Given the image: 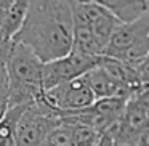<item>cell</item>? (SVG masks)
I'll list each match as a JSON object with an SVG mask.
<instances>
[{
    "label": "cell",
    "instance_id": "obj_4",
    "mask_svg": "<svg viewBox=\"0 0 149 146\" xmlns=\"http://www.w3.org/2000/svg\"><path fill=\"white\" fill-rule=\"evenodd\" d=\"M42 96L50 106L59 112H74L85 109L96 100L84 75L43 90Z\"/></svg>",
    "mask_w": 149,
    "mask_h": 146
},
{
    "label": "cell",
    "instance_id": "obj_6",
    "mask_svg": "<svg viewBox=\"0 0 149 146\" xmlns=\"http://www.w3.org/2000/svg\"><path fill=\"white\" fill-rule=\"evenodd\" d=\"M72 15H74V24L90 27L104 48L116 27L120 24V21L111 11L95 2H72Z\"/></svg>",
    "mask_w": 149,
    "mask_h": 146
},
{
    "label": "cell",
    "instance_id": "obj_11",
    "mask_svg": "<svg viewBox=\"0 0 149 146\" xmlns=\"http://www.w3.org/2000/svg\"><path fill=\"white\" fill-rule=\"evenodd\" d=\"M71 52L80 53L87 56H101L104 52V47L95 37L90 27L74 24V36H72V50Z\"/></svg>",
    "mask_w": 149,
    "mask_h": 146
},
{
    "label": "cell",
    "instance_id": "obj_5",
    "mask_svg": "<svg viewBox=\"0 0 149 146\" xmlns=\"http://www.w3.org/2000/svg\"><path fill=\"white\" fill-rule=\"evenodd\" d=\"M100 56H87L71 52L58 59L43 63V90L77 79L95 68Z\"/></svg>",
    "mask_w": 149,
    "mask_h": 146
},
{
    "label": "cell",
    "instance_id": "obj_7",
    "mask_svg": "<svg viewBox=\"0 0 149 146\" xmlns=\"http://www.w3.org/2000/svg\"><path fill=\"white\" fill-rule=\"evenodd\" d=\"M149 39V11H146L138 20L130 23H120L112 32L103 55L119 58L128 48L139 42Z\"/></svg>",
    "mask_w": 149,
    "mask_h": 146
},
{
    "label": "cell",
    "instance_id": "obj_16",
    "mask_svg": "<svg viewBox=\"0 0 149 146\" xmlns=\"http://www.w3.org/2000/svg\"><path fill=\"white\" fill-rule=\"evenodd\" d=\"M40 146H53V145H50V143H48V141H47V140H45V141H43V143H42V145H40Z\"/></svg>",
    "mask_w": 149,
    "mask_h": 146
},
{
    "label": "cell",
    "instance_id": "obj_9",
    "mask_svg": "<svg viewBox=\"0 0 149 146\" xmlns=\"http://www.w3.org/2000/svg\"><path fill=\"white\" fill-rule=\"evenodd\" d=\"M120 127L127 132L141 133L149 130V103L138 95H133L127 100L123 109Z\"/></svg>",
    "mask_w": 149,
    "mask_h": 146
},
{
    "label": "cell",
    "instance_id": "obj_1",
    "mask_svg": "<svg viewBox=\"0 0 149 146\" xmlns=\"http://www.w3.org/2000/svg\"><path fill=\"white\" fill-rule=\"evenodd\" d=\"M74 15L71 0H31L23 26L13 37L27 45L42 63L72 50Z\"/></svg>",
    "mask_w": 149,
    "mask_h": 146
},
{
    "label": "cell",
    "instance_id": "obj_14",
    "mask_svg": "<svg viewBox=\"0 0 149 146\" xmlns=\"http://www.w3.org/2000/svg\"><path fill=\"white\" fill-rule=\"evenodd\" d=\"M135 71V77H136V84L139 87H148L149 85V55H146L143 59H139L136 64L132 66Z\"/></svg>",
    "mask_w": 149,
    "mask_h": 146
},
{
    "label": "cell",
    "instance_id": "obj_10",
    "mask_svg": "<svg viewBox=\"0 0 149 146\" xmlns=\"http://www.w3.org/2000/svg\"><path fill=\"white\" fill-rule=\"evenodd\" d=\"M91 2L111 11L120 23L135 21L148 11L146 0H91Z\"/></svg>",
    "mask_w": 149,
    "mask_h": 146
},
{
    "label": "cell",
    "instance_id": "obj_17",
    "mask_svg": "<svg viewBox=\"0 0 149 146\" xmlns=\"http://www.w3.org/2000/svg\"><path fill=\"white\" fill-rule=\"evenodd\" d=\"M146 3H148V11H149V0H146Z\"/></svg>",
    "mask_w": 149,
    "mask_h": 146
},
{
    "label": "cell",
    "instance_id": "obj_2",
    "mask_svg": "<svg viewBox=\"0 0 149 146\" xmlns=\"http://www.w3.org/2000/svg\"><path fill=\"white\" fill-rule=\"evenodd\" d=\"M8 108L26 106L43 95V63L27 45L11 40L7 53Z\"/></svg>",
    "mask_w": 149,
    "mask_h": 146
},
{
    "label": "cell",
    "instance_id": "obj_15",
    "mask_svg": "<svg viewBox=\"0 0 149 146\" xmlns=\"http://www.w3.org/2000/svg\"><path fill=\"white\" fill-rule=\"evenodd\" d=\"M8 109V80H0V119Z\"/></svg>",
    "mask_w": 149,
    "mask_h": 146
},
{
    "label": "cell",
    "instance_id": "obj_12",
    "mask_svg": "<svg viewBox=\"0 0 149 146\" xmlns=\"http://www.w3.org/2000/svg\"><path fill=\"white\" fill-rule=\"evenodd\" d=\"M63 119L72 125L74 145L75 146H96V143L100 141V138H101L103 133H100L96 129H93V127L88 125V124L77 122V120H71V119H68V117H63Z\"/></svg>",
    "mask_w": 149,
    "mask_h": 146
},
{
    "label": "cell",
    "instance_id": "obj_13",
    "mask_svg": "<svg viewBox=\"0 0 149 146\" xmlns=\"http://www.w3.org/2000/svg\"><path fill=\"white\" fill-rule=\"evenodd\" d=\"M47 141L53 146H75L74 145V133H72V125L66 122L61 117V124L55 127L47 136Z\"/></svg>",
    "mask_w": 149,
    "mask_h": 146
},
{
    "label": "cell",
    "instance_id": "obj_3",
    "mask_svg": "<svg viewBox=\"0 0 149 146\" xmlns=\"http://www.w3.org/2000/svg\"><path fill=\"white\" fill-rule=\"evenodd\" d=\"M58 124H61V112L40 96L27 104L18 122L16 146H40Z\"/></svg>",
    "mask_w": 149,
    "mask_h": 146
},
{
    "label": "cell",
    "instance_id": "obj_8",
    "mask_svg": "<svg viewBox=\"0 0 149 146\" xmlns=\"http://www.w3.org/2000/svg\"><path fill=\"white\" fill-rule=\"evenodd\" d=\"M84 77H85V80H87V84L90 85V88H91V92H93L96 100H100V98H112V96H119V98L128 100V98L133 96L135 92H136V90H133V88L122 87V85H119L117 82H114L112 79L98 66V63H96L95 68H91L88 72H85Z\"/></svg>",
    "mask_w": 149,
    "mask_h": 146
}]
</instances>
